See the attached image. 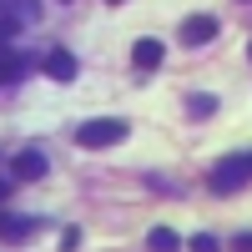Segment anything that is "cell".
<instances>
[{"instance_id": "6da1fadb", "label": "cell", "mask_w": 252, "mask_h": 252, "mask_svg": "<svg viewBox=\"0 0 252 252\" xmlns=\"http://www.w3.org/2000/svg\"><path fill=\"white\" fill-rule=\"evenodd\" d=\"M126 131H131L126 121H116V116H96V121H81V126H76V146H86V152H106V146L126 141Z\"/></svg>"}, {"instance_id": "7a4b0ae2", "label": "cell", "mask_w": 252, "mask_h": 252, "mask_svg": "<svg viewBox=\"0 0 252 252\" xmlns=\"http://www.w3.org/2000/svg\"><path fill=\"white\" fill-rule=\"evenodd\" d=\"M247 177H252V172H247V157H227V161H217V166H212L207 187H212L217 197H232V192H237V187H242Z\"/></svg>"}, {"instance_id": "3957f363", "label": "cell", "mask_w": 252, "mask_h": 252, "mask_svg": "<svg viewBox=\"0 0 252 252\" xmlns=\"http://www.w3.org/2000/svg\"><path fill=\"white\" fill-rule=\"evenodd\" d=\"M15 182H35V177H46L51 172V161H46V152L40 146H26V152H15Z\"/></svg>"}, {"instance_id": "277c9868", "label": "cell", "mask_w": 252, "mask_h": 252, "mask_svg": "<svg viewBox=\"0 0 252 252\" xmlns=\"http://www.w3.org/2000/svg\"><path fill=\"white\" fill-rule=\"evenodd\" d=\"M40 71H46L51 81H76V71H81V66H76V56H71L66 46H51V51H46V61H40Z\"/></svg>"}, {"instance_id": "5b68a950", "label": "cell", "mask_w": 252, "mask_h": 252, "mask_svg": "<svg viewBox=\"0 0 252 252\" xmlns=\"http://www.w3.org/2000/svg\"><path fill=\"white\" fill-rule=\"evenodd\" d=\"M177 35H182V46H207L217 35V15H187Z\"/></svg>"}, {"instance_id": "8992f818", "label": "cell", "mask_w": 252, "mask_h": 252, "mask_svg": "<svg viewBox=\"0 0 252 252\" xmlns=\"http://www.w3.org/2000/svg\"><path fill=\"white\" fill-rule=\"evenodd\" d=\"M131 66H136V71H157V66H161V40L141 35L136 46H131Z\"/></svg>"}, {"instance_id": "52a82bcc", "label": "cell", "mask_w": 252, "mask_h": 252, "mask_svg": "<svg viewBox=\"0 0 252 252\" xmlns=\"http://www.w3.org/2000/svg\"><path fill=\"white\" fill-rule=\"evenodd\" d=\"M26 71H31V61H26V56H10L5 46H0V86H10V81H20Z\"/></svg>"}, {"instance_id": "ba28073f", "label": "cell", "mask_w": 252, "mask_h": 252, "mask_svg": "<svg viewBox=\"0 0 252 252\" xmlns=\"http://www.w3.org/2000/svg\"><path fill=\"white\" fill-rule=\"evenodd\" d=\"M146 247H152V252H177L182 237L172 232V227H152V232H146Z\"/></svg>"}, {"instance_id": "9c48e42d", "label": "cell", "mask_w": 252, "mask_h": 252, "mask_svg": "<svg viewBox=\"0 0 252 252\" xmlns=\"http://www.w3.org/2000/svg\"><path fill=\"white\" fill-rule=\"evenodd\" d=\"M0 15H10V20H35V0H0Z\"/></svg>"}, {"instance_id": "30bf717a", "label": "cell", "mask_w": 252, "mask_h": 252, "mask_svg": "<svg viewBox=\"0 0 252 252\" xmlns=\"http://www.w3.org/2000/svg\"><path fill=\"white\" fill-rule=\"evenodd\" d=\"M0 232L5 237H26V232H35V217H0Z\"/></svg>"}, {"instance_id": "8fae6325", "label": "cell", "mask_w": 252, "mask_h": 252, "mask_svg": "<svg viewBox=\"0 0 252 252\" xmlns=\"http://www.w3.org/2000/svg\"><path fill=\"white\" fill-rule=\"evenodd\" d=\"M212 106H217L212 96H187V111H192V116H207V111H212Z\"/></svg>"}, {"instance_id": "7c38bea8", "label": "cell", "mask_w": 252, "mask_h": 252, "mask_svg": "<svg viewBox=\"0 0 252 252\" xmlns=\"http://www.w3.org/2000/svg\"><path fill=\"white\" fill-rule=\"evenodd\" d=\"M187 247H192V252H217V237H212V232H197Z\"/></svg>"}, {"instance_id": "4fadbf2b", "label": "cell", "mask_w": 252, "mask_h": 252, "mask_svg": "<svg viewBox=\"0 0 252 252\" xmlns=\"http://www.w3.org/2000/svg\"><path fill=\"white\" fill-rule=\"evenodd\" d=\"M15 31H20V20H10V15H0V46H5V40H15Z\"/></svg>"}, {"instance_id": "5bb4252c", "label": "cell", "mask_w": 252, "mask_h": 252, "mask_svg": "<svg viewBox=\"0 0 252 252\" xmlns=\"http://www.w3.org/2000/svg\"><path fill=\"white\" fill-rule=\"evenodd\" d=\"M81 247V232H76V227H66V232H61V252H76Z\"/></svg>"}, {"instance_id": "9a60e30c", "label": "cell", "mask_w": 252, "mask_h": 252, "mask_svg": "<svg viewBox=\"0 0 252 252\" xmlns=\"http://www.w3.org/2000/svg\"><path fill=\"white\" fill-rule=\"evenodd\" d=\"M237 252H252V232H247V237H237Z\"/></svg>"}, {"instance_id": "2e32d148", "label": "cell", "mask_w": 252, "mask_h": 252, "mask_svg": "<svg viewBox=\"0 0 252 252\" xmlns=\"http://www.w3.org/2000/svg\"><path fill=\"white\" fill-rule=\"evenodd\" d=\"M5 197H10V182H5V177H0V202H5Z\"/></svg>"}, {"instance_id": "e0dca14e", "label": "cell", "mask_w": 252, "mask_h": 252, "mask_svg": "<svg viewBox=\"0 0 252 252\" xmlns=\"http://www.w3.org/2000/svg\"><path fill=\"white\" fill-rule=\"evenodd\" d=\"M247 172H252V157H247Z\"/></svg>"}, {"instance_id": "ac0fdd59", "label": "cell", "mask_w": 252, "mask_h": 252, "mask_svg": "<svg viewBox=\"0 0 252 252\" xmlns=\"http://www.w3.org/2000/svg\"><path fill=\"white\" fill-rule=\"evenodd\" d=\"M111 5H121V0H111Z\"/></svg>"}, {"instance_id": "d6986e66", "label": "cell", "mask_w": 252, "mask_h": 252, "mask_svg": "<svg viewBox=\"0 0 252 252\" xmlns=\"http://www.w3.org/2000/svg\"><path fill=\"white\" fill-rule=\"evenodd\" d=\"M0 217H5V212H0Z\"/></svg>"}]
</instances>
